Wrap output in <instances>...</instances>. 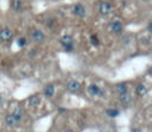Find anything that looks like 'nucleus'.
<instances>
[{"mask_svg":"<svg viewBox=\"0 0 152 132\" xmlns=\"http://www.w3.org/2000/svg\"><path fill=\"white\" fill-rule=\"evenodd\" d=\"M61 44L66 52H71L74 50V39L70 34H64L61 38Z\"/></svg>","mask_w":152,"mask_h":132,"instance_id":"f257e3e1","label":"nucleus"},{"mask_svg":"<svg viewBox=\"0 0 152 132\" xmlns=\"http://www.w3.org/2000/svg\"><path fill=\"white\" fill-rule=\"evenodd\" d=\"M112 8H113V6H112V4L108 2V1H101L100 5H99V12H100V14L103 15V17L107 15V14H109V13L112 12Z\"/></svg>","mask_w":152,"mask_h":132,"instance_id":"f03ea898","label":"nucleus"},{"mask_svg":"<svg viewBox=\"0 0 152 132\" xmlns=\"http://www.w3.org/2000/svg\"><path fill=\"white\" fill-rule=\"evenodd\" d=\"M13 38V32L8 27H2L0 30V40L1 42H10Z\"/></svg>","mask_w":152,"mask_h":132,"instance_id":"7ed1b4c3","label":"nucleus"},{"mask_svg":"<svg viewBox=\"0 0 152 132\" xmlns=\"http://www.w3.org/2000/svg\"><path fill=\"white\" fill-rule=\"evenodd\" d=\"M66 89H68L70 93L76 94V93H78V92L81 90V83H80L78 81H76V80H71V81L68 82Z\"/></svg>","mask_w":152,"mask_h":132,"instance_id":"20e7f679","label":"nucleus"},{"mask_svg":"<svg viewBox=\"0 0 152 132\" xmlns=\"http://www.w3.org/2000/svg\"><path fill=\"white\" fill-rule=\"evenodd\" d=\"M31 38H32V40L36 42V43H42V42L44 40V38H45V34H44V32H43L42 30L36 29V30H33V31L31 32Z\"/></svg>","mask_w":152,"mask_h":132,"instance_id":"39448f33","label":"nucleus"},{"mask_svg":"<svg viewBox=\"0 0 152 132\" xmlns=\"http://www.w3.org/2000/svg\"><path fill=\"white\" fill-rule=\"evenodd\" d=\"M88 93L91 95V96H102L103 95V92H102V89L99 87V86H96V84H90L89 87H88Z\"/></svg>","mask_w":152,"mask_h":132,"instance_id":"423d86ee","label":"nucleus"},{"mask_svg":"<svg viewBox=\"0 0 152 132\" xmlns=\"http://www.w3.org/2000/svg\"><path fill=\"white\" fill-rule=\"evenodd\" d=\"M109 27H110V30H112V32H113V33L119 34V33H121V32H122L124 25H122V23H121V21L115 20V21H112V23H110Z\"/></svg>","mask_w":152,"mask_h":132,"instance_id":"0eeeda50","label":"nucleus"},{"mask_svg":"<svg viewBox=\"0 0 152 132\" xmlns=\"http://www.w3.org/2000/svg\"><path fill=\"white\" fill-rule=\"evenodd\" d=\"M74 13L78 18H84L86 17V8L82 4H76L74 5Z\"/></svg>","mask_w":152,"mask_h":132,"instance_id":"6e6552de","label":"nucleus"},{"mask_svg":"<svg viewBox=\"0 0 152 132\" xmlns=\"http://www.w3.org/2000/svg\"><path fill=\"white\" fill-rule=\"evenodd\" d=\"M119 100L122 105H128L132 101V95H131V93L125 92L122 94H119Z\"/></svg>","mask_w":152,"mask_h":132,"instance_id":"1a4fd4ad","label":"nucleus"},{"mask_svg":"<svg viewBox=\"0 0 152 132\" xmlns=\"http://www.w3.org/2000/svg\"><path fill=\"white\" fill-rule=\"evenodd\" d=\"M147 87L145 86V84H142V83H139L138 86H137V88H135V93H137V95L138 96H145L146 94H147Z\"/></svg>","mask_w":152,"mask_h":132,"instance_id":"9d476101","label":"nucleus"},{"mask_svg":"<svg viewBox=\"0 0 152 132\" xmlns=\"http://www.w3.org/2000/svg\"><path fill=\"white\" fill-rule=\"evenodd\" d=\"M114 90H115L118 94H122V93H125V92H128L127 84H126L125 82H119V83H116V84L114 86Z\"/></svg>","mask_w":152,"mask_h":132,"instance_id":"9b49d317","label":"nucleus"},{"mask_svg":"<svg viewBox=\"0 0 152 132\" xmlns=\"http://www.w3.org/2000/svg\"><path fill=\"white\" fill-rule=\"evenodd\" d=\"M40 103V96L38 94H34V95H31L28 98V105L31 107H37L38 105Z\"/></svg>","mask_w":152,"mask_h":132,"instance_id":"f8f14e48","label":"nucleus"},{"mask_svg":"<svg viewBox=\"0 0 152 132\" xmlns=\"http://www.w3.org/2000/svg\"><path fill=\"white\" fill-rule=\"evenodd\" d=\"M5 122H6V125L10 126V127H14V126L18 124V121H17L15 118L12 115V113H11V114H7V115L5 117Z\"/></svg>","mask_w":152,"mask_h":132,"instance_id":"ddd939ff","label":"nucleus"},{"mask_svg":"<svg viewBox=\"0 0 152 132\" xmlns=\"http://www.w3.org/2000/svg\"><path fill=\"white\" fill-rule=\"evenodd\" d=\"M12 115H13V117L15 118V120L19 122V121L23 119V117H24V109H23L21 107H18V108H15V109L13 111Z\"/></svg>","mask_w":152,"mask_h":132,"instance_id":"4468645a","label":"nucleus"},{"mask_svg":"<svg viewBox=\"0 0 152 132\" xmlns=\"http://www.w3.org/2000/svg\"><path fill=\"white\" fill-rule=\"evenodd\" d=\"M55 94V86L53 84H46L45 88H44V95L48 96V98H51L52 95Z\"/></svg>","mask_w":152,"mask_h":132,"instance_id":"2eb2a0df","label":"nucleus"},{"mask_svg":"<svg viewBox=\"0 0 152 132\" xmlns=\"http://www.w3.org/2000/svg\"><path fill=\"white\" fill-rule=\"evenodd\" d=\"M11 8L14 11H21L23 10V1L21 0H11Z\"/></svg>","mask_w":152,"mask_h":132,"instance_id":"dca6fc26","label":"nucleus"},{"mask_svg":"<svg viewBox=\"0 0 152 132\" xmlns=\"http://www.w3.org/2000/svg\"><path fill=\"white\" fill-rule=\"evenodd\" d=\"M104 113H106L108 117L114 118V117H118V115L120 114V111H119V109H114V108H108V109L104 111Z\"/></svg>","mask_w":152,"mask_h":132,"instance_id":"f3484780","label":"nucleus"},{"mask_svg":"<svg viewBox=\"0 0 152 132\" xmlns=\"http://www.w3.org/2000/svg\"><path fill=\"white\" fill-rule=\"evenodd\" d=\"M90 43H91L94 46H97V45L100 44V40H99V38H97L96 34H91V36H90Z\"/></svg>","mask_w":152,"mask_h":132,"instance_id":"a211bd4d","label":"nucleus"},{"mask_svg":"<svg viewBox=\"0 0 152 132\" xmlns=\"http://www.w3.org/2000/svg\"><path fill=\"white\" fill-rule=\"evenodd\" d=\"M18 45L20 46V48H23V46H25V44H26V38H24V37H20V38H18Z\"/></svg>","mask_w":152,"mask_h":132,"instance_id":"6ab92c4d","label":"nucleus"},{"mask_svg":"<svg viewBox=\"0 0 152 132\" xmlns=\"http://www.w3.org/2000/svg\"><path fill=\"white\" fill-rule=\"evenodd\" d=\"M55 23H56V21H55V19H53V18H50L49 20H46V21H45L46 26H49V27H52V26L55 25Z\"/></svg>","mask_w":152,"mask_h":132,"instance_id":"aec40b11","label":"nucleus"},{"mask_svg":"<svg viewBox=\"0 0 152 132\" xmlns=\"http://www.w3.org/2000/svg\"><path fill=\"white\" fill-rule=\"evenodd\" d=\"M64 132H75V131H74V130H71V128H68V130H65Z\"/></svg>","mask_w":152,"mask_h":132,"instance_id":"412c9836","label":"nucleus"},{"mask_svg":"<svg viewBox=\"0 0 152 132\" xmlns=\"http://www.w3.org/2000/svg\"><path fill=\"white\" fill-rule=\"evenodd\" d=\"M1 105H2V96L0 95V106H1Z\"/></svg>","mask_w":152,"mask_h":132,"instance_id":"4be33fe9","label":"nucleus"},{"mask_svg":"<svg viewBox=\"0 0 152 132\" xmlns=\"http://www.w3.org/2000/svg\"><path fill=\"white\" fill-rule=\"evenodd\" d=\"M142 1H148V0H142Z\"/></svg>","mask_w":152,"mask_h":132,"instance_id":"5701e85b","label":"nucleus"}]
</instances>
